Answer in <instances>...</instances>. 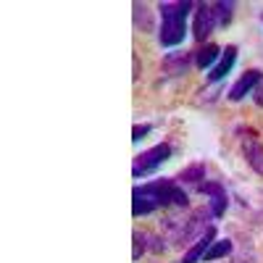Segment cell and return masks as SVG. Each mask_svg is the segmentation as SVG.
Masks as SVG:
<instances>
[{"label":"cell","mask_w":263,"mask_h":263,"mask_svg":"<svg viewBox=\"0 0 263 263\" xmlns=\"http://www.w3.org/2000/svg\"><path fill=\"white\" fill-rule=\"evenodd\" d=\"M216 13H213V3H203L195 11V21H192V34L197 42H205V37L216 29Z\"/></svg>","instance_id":"obj_5"},{"label":"cell","mask_w":263,"mask_h":263,"mask_svg":"<svg viewBox=\"0 0 263 263\" xmlns=\"http://www.w3.org/2000/svg\"><path fill=\"white\" fill-rule=\"evenodd\" d=\"M253 100H255V105H260V108H263V82L253 90Z\"/></svg>","instance_id":"obj_20"},{"label":"cell","mask_w":263,"mask_h":263,"mask_svg":"<svg viewBox=\"0 0 263 263\" xmlns=\"http://www.w3.org/2000/svg\"><path fill=\"white\" fill-rule=\"evenodd\" d=\"M161 29H158V40L163 48H177L179 42L184 40L187 32V16L192 11L190 0H174V3H161Z\"/></svg>","instance_id":"obj_2"},{"label":"cell","mask_w":263,"mask_h":263,"mask_svg":"<svg viewBox=\"0 0 263 263\" xmlns=\"http://www.w3.org/2000/svg\"><path fill=\"white\" fill-rule=\"evenodd\" d=\"M211 211L205 208H197L190 216H168L163 221V234L168 242L174 245H192L197 237H200L208 227H205V218Z\"/></svg>","instance_id":"obj_3"},{"label":"cell","mask_w":263,"mask_h":263,"mask_svg":"<svg viewBox=\"0 0 263 263\" xmlns=\"http://www.w3.org/2000/svg\"><path fill=\"white\" fill-rule=\"evenodd\" d=\"M224 50L218 48V45H213V42H208L205 48H200V50H195V66L197 69H205V66H211L218 55H221Z\"/></svg>","instance_id":"obj_14"},{"label":"cell","mask_w":263,"mask_h":263,"mask_svg":"<svg viewBox=\"0 0 263 263\" xmlns=\"http://www.w3.org/2000/svg\"><path fill=\"white\" fill-rule=\"evenodd\" d=\"M147 248H150V250H156V253H163V239H158V237H147Z\"/></svg>","instance_id":"obj_19"},{"label":"cell","mask_w":263,"mask_h":263,"mask_svg":"<svg viewBox=\"0 0 263 263\" xmlns=\"http://www.w3.org/2000/svg\"><path fill=\"white\" fill-rule=\"evenodd\" d=\"M168 205H177V208L190 205V195L182 190L177 179H156L132 190V213L135 216H147Z\"/></svg>","instance_id":"obj_1"},{"label":"cell","mask_w":263,"mask_h":263,"mask_svg":"<svg viewBox=\"0 0 263 263\" xmlns=\"http://www.w3.org/2000/svg\"><path fill=\"white\" fill-rule=\"evenodd\" d=\"M234 61H237V48L234 45H229L224 53H221V61H218L213 69H211V74H208V79L211 82H221L229 71H232V66H234Z\"/></svg>","instance_id":"obj_11"},{"label":"cell","mask_w":263,"mask_h":263,"mask_svg":"<svg viewBox=\"0 0 263 263\" xmlns=\"http://www.w3.org/2000/svg\"><path fill=\"white\" fill-rule=\"evenodd\" d=\"M260 82H263L260 71H258V69H248L242 77H239V79H237V82L229 87V95H227V98H229L232 103H239V100H242L248 92H253Z\"/></svg>","instance_id":"obj_6"},{"label":"cell","mask_w":263,"mask_h":263,"mask_svg":"<svg viewBox=\"0 0 263 263\" xmlns=\"http://www.w3.org/2000/svg\"><path fill=\"white\" fill-rule=\"evenodd\" d=\"M168 158H171V145L161 142V145H156V147L140 153V156L135 158V163H132V174H135L137 179H140V177H147V174H153L158 166H163Z\"/></svg>","instance_id":"obj_4"},{"label":"cell","mask_w":263,"mask_h":263,"mask_svg":"<svg viewBox=\"0 0 263 263\" xmlns=\"http://www.w3.org/2000/svg\"><path fill=\"white\" fill-rule=\"evenodd\" d=\"M213 237H216V227H211L208 224V229L195 239V242L190 245V250L184 253V258H182V263H200L203 260V255L208 253V248L213 245Z\"/></svg>","instance_id":"obj_8"},{"label":"cell","mask_w":263,"mask_h":263,"mask_svg":"<svg viewBox=\"0 0 263 263\" xmlns=\"http://www.w3.org/2000/svg\"><path fill=\"white\" fill-rule=\"evenodd\" d=\"M197 192H203V195L211 197V216L221 218V216L227 213V205H229V200H227V190L218 184V182H203L200 187H197Z\"/></svg>","instance_id":"obj_7"},{"label":"cell","mask_w":263,"mask_h":263,"mask_svg":"<svg viewBox=\"0 0 263 263\" xmlns=\"http://www.w3.org/2000/svg\"><path fill=\"white\" fill-rule=\"evenodd\" d=\"M260 21H263V13H260Z\"/></svg>","instance_id":"obj_21"},{"label":"cell","mask_w":263,"mask_h":263,"mask_svg":"<svg viewBox=\"0 0 263 263\" xmlns=\"http://www.w3.org/2000/svg\"><path fill=\"white\" fill-rule=\"evenodd\" d=\"M190 61H192V53H182V50H177V53L163 55L161 69H163L166 77H182V74H187V69H190Z\"/></svg>","instance_id":"obj_9"},{"label":"cell","mask_w":263,"mask_h":263,"mask_svg":"<svg viewBox=\"0 0 263 263\" xmlns=\"http://www.w3.org/2000/svg\"><path fill=\"white\" fill-rule=\"evenodd\" d=\"M145 135H150V124H142V126H140V124H135V129H132V140L137 142V140H142Z\"/></svg>","instance_id":"obj_18"},{"label":"cell","mask_w":263,"mask_h":263,"mask_svg":"<svg viewBox=\"0 0 263 263\" xmlns=\"http://www.w3.org/2000/svg\"><path fill=\"white\" fill-rule=\"evenodd\" d=\"M242 153H245L248 166L263 177V145L255 140V132H250V137L242 140Z\"/></svg>","instance_id":"obj_10"},{"label":"cell","mask_w":263,"mask_h":263,"mask_svg":"<svg viewBox=\"0 0 263 263\" xmlns=\"http://www.w3.org/2000/svg\"><path fill=\"white\" fill-rule=\"evenodd\" d=\"M232 8H234V3H213V13H216L218 27H227L232 21Z\"/></svg>","instance_id":"obj_16"},{"label":"cell","mask_w":263,"mask_h":263,"mask_svg":"<svg viewBox=\"0 0 263 263\" xmlns=\"http://www.w3.org/2000/svg\"><path fill=\"white\" fill-rule=\"evenodd\" d=\"M229 253H232V242H229V239H218V242H213L208 248V253L203 255V260H218V258H224Z\"/></svg>","instance_id":"obj_15"},{"label":"cell","mask_w":263,"mask_h":263,"mask_svg":"<svg viewBox=\"0 0 263 263\" xmlns=\"http://www.w3.org/2000/svg\"><path fill=\"white\" fill-rule=\"evenodd\" d=\"M132 239H135V248H132V258L135 260H140V255L147 250V234H142V232H132Z\"/></svg>","instance_id":"obj_17"},{"label":"cell","mask_w":263,"mask_h":263,"mask_svg":"<svg viewBox=\"0 0 263 263\" xmlns=\"http://www.w3.org/2000/svg\"><path fill=\"white\" fill-rule=\"evenodd\" d=\"M205 179V163H192L187 168H182L177 174V182L179 184H195V187H200Z\"/></svg>","instance_id":"obj_12"},{"label":"cell","mask_w":263,"mask_h":263,"mask_svg":"<svg viewBox=\"0 0 263 263\" xmlns=\"http://www.w3.org/2000/svg\"><path fill=\"white\" fill-rule=\"evenodd\" d=\"M132 8H135V27L137 29H142V32L156 29V24H153V11H150L147 3H135Z\"/></svg>","instance_id":"obj_13"}]
</instances>
